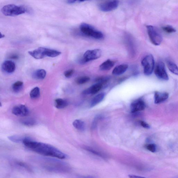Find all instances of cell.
<instances>
[{
  "label": "cell",
  "mask_w": 178,
  "mask_h": 178,
  "mask_svg": "<svg viewBox=\"0 0 178 178\" xmlns=\"http://www.w3.org/2000/svg\"><path fill=\"white\" fill-rule=\"evenodd\" d=\"M24 146L30 150L45 157L64 159L67 155L58 149L51 145L38 142L26 137L23 143Z\"/></svg>",
  "instance_id": "obj_1"
},
{
  "label": "cell",
  "mask_w": 178,
  "mask_h": 178,
  "mask_svg": "<svg viewBox=\"0 0 178 178\" xmlns=\"http://www.w3.org/2000/svg\"><path fill=\"white\" fill-rule=\"evenodd\" d=\"M47 157L33 156L32 162L49 172L57 173H67L72 170L71 167L66 163L59 159Z\"/></svg>",
  "instance_id": "obj_2"
},
{
  "label": "cell",
  "mask_w": 178,
  "mask_h": 178,
  "mask_svg": "<svg viewBox=\"0 0 178 178\" xmlns=\"http://www.w3.org/2000/svg\"><path fill=\"white\" fill-rule=\"evenodd\" d=\"M80 31L85 36L101 40L103 39L104 35L102 32L96 29L93 27L86 23H82L80 26Z\"/></svg>",
  "instance_id": "obj_3"
},
{
  "label": "cell",
  "mask_w": 178,
  "mask_h": 178,
  "mask_svg": "<svg viewBox=\"0 0 178 178\" xmlns=\"http://www.w3.org/2000/svg\"><path fill=\"white\" fill-rule=\"evenodd\" d=\"M146 28L151 42L155 46L160 45L163 40L160 30L157 27L151 25H147Z\"/></svg>",
  "instance_id": "obj_4"
},
{
  "label": "cell",
  "mask_w": 178,
  "mask_h": 178,
  "mask_svg": "<svg viewBox=\"0 0 178 178\" xmlns=\"http://www.w3.org/2000/svg\"><path fill=\"white\" fill-rule=\"evenodd\" d=\"M1 12L5 16H14L25 13L26 9L23 6L14 4H8L2 7Z\"/></svg>",
  "instance_id": "obj_5"
},
{
  "label": "cell",
  "mask_w": 178,
  "mask_h": 178,
  "mask_svg": "<svg viewBox=\"0 0 178 178\" xmlns=\"http://www.w3.org/2000/svg\"><path fill=\"white\" fill-rule=\"evenodd\" d=\"M141 64L144 68L145 75L149 76L152 74L155 68L154 57L151 54L148 55L142 60Z\"/></svg>",
  "instance_id": "obj_6"
},
{
  "label": "cell",
  "mask_w": 178,
  "mask_h": 178,
  "mask_svg": "<svg viewBox=\"0 0 178 178\" xmlns=\"http://www.w3.org/2000/svg\"><path fill=\"white\" fill-rule=\"evenodd\" d=\"M154 72L157 77L164 81H168L169 77L166 69L165 64L162 61H159L156 64Z\"/></svg>",
  "instance_id": "obj_7"
},
{
  "label": "cell",
  "mask_w": 178,
  "mask_h": 178,
  "mask_svg": "<svg viewBox=\"0 0 178 178\" xmlns=\"http://www.w3.org/2000/svg\"><path fill=\"white\" fill-rule=\"evenodd\" d=\"M102 55V51L100 49L89 50L86 51L83 57V64L99 58Z\"/></svg>",
  "instance_id": "obj_8"
},
{
  "label": "cell",
  "mask_w": 178,
  "mask_h": 178,
  "mask_svg": "<svg viewBox=\"0 0 178 178\" xmlns=\"http://www.w3.org/2000/svg\"><path fill=\"white\" fill-rule=\"evenodd\" d=\"M119 4V2L118 1H108L100 3L98 6L102 11L108 12L117 9Z\"/></svg>",
  "instance_id": "obj_9"
},
{
  "label": "cell",
  "mask_w": 178,
  "mask_h": 178,
  "mask_svg": "<svg viewBox=\"0 0 178 178\" xmlns=\"http://www.w3.org/2000/svg\"><path fill=\"white\" fill-rule=\"evenodd\" d=\"M12 113L17 116L26 117L29 114V110L25 105H19L14 107Z\"/></svg>",
  "instance_id": "obj_10"
},
{
  "label": "cell",
  "mask_w": 178,
  "mask_h": 178,
  "mask_svg": "<svg viewBox=\"0 0 178 178\" xmlns=\"http://www.w3.org/2000/svg\"><path fill=\"white\" fill-rule=\"evenodd\" d=\"M10 162V165L16 169L30 173L33 172L31 167L25 163L16 160H12Z\"/></svg>",
  "instance_id": "obj_11"
},
{
  "label": "cell",
  "mask_w": 178,
  "mask_h": 178,
  "mask_svg": "<svg viewBox=\"0 0 178 178\" xmlns=\"http://www.w3.org/2000/svg\"><path fill=\"white\" fill-rule=\"evenodd\" d=\"M146 108V104L143 100L138 99L133 102L130 106V110L132 113L143 110Z\"/></svg>",
  "instance_id": "obj_12"
},
{
  "label": "cell",
  "mask_w": 178,
  "mask_h": 178,
  "mask_svg": "<svg viewBox=\"0 0 178 178\" xmlns=\"http://www.w3.org/2000/svg\"><path fill=\"white\" fill-rule=\"evenodd\" d=\"M47 48L40 47L35 50L28 52L29 54L36 59H40L46 56Z\"/></svg>",
  "instance_id": "obj_13"
},
{
  "label": "cell",
  "mask_w": 178,
  "mask_h": 178,
  "mask_svg": "<svg viewBox=\"0 0 178 178\" xmlns=\"http://www.w3.org/2000/svg\"><path fill=\"white\" fill-rule=\"evenodd\" d=\"M2 69L4 72L8 73H11L14 72L16 65L14 62L10 60H6L2 63Z\"/></svg>",
  "instance_id": "obj_14"
},
{
  "label": "cell",
  "mask_w": 178,
  "mask_h": 178,
  "mask_svg": "<svg viewBox=\"0 0 178 178\" xmlns=\"http://www.w3.org/2000/svg\"><path fill=\"white\" fill-rule=\"evenodd\" d=\"M169 94L166 92L155 91V103L158 104L163 103L168 99Z\"/></svg>",
  "instance_id": "obj_15"
},
{
  "label": "cell",
  "mask_w": 178,
  "mask_h": 178,
  "mask_svg": "<svg viewBox=\"0 0 178 178\" xmlns=\"http://www.w3.org/2000/svg\"><path fill=\"white\" fill-rule=\"evenodd\" d=\"M102 87V84L99 83L95 84L89 88L85 90L82 94L84 95L95 94L100 91Z\"/></svg>",
  "instance_id": "obj_16"
},
{
  "label": "cell",
  "mask_w": 178,
  "mask_h": 178,
  "mask_svg": "<svg viewBox=\"0 0 178 178\" xmlns=\"http://www.w3.org/2000/svg\"><path fill=\"white\" fill-rule=\"evenodd\" d=\"M83 148L86 151H87L92 153L93 155L102 158L103 159H106L108 158V155H107L105 153L101 152L99 151L96 150L91 147L84 146L83 147Z\"/></svg>",
  "instance_id": "obj_17"
},
{
  "label": "cell",
  "mask_w": 178,
  "mask_h": 178,
  "mask_svg": "<svg viewBox=\"0 0 178 178\" xmlns=\"http://www.w3.org/2000/svg\"><path fill=\"white\" fill-rule=\"evenodd\" d=\"M128 65L126 64L119 65L115 67L112 73L114 75L118 76L122 74L127 70Z\"/></svg>",
  "instance_id": "obj_18"
},
{
  "label": "cell",
  "mask_w": 178,
  "mask_h": 178,
  "mask_svg": "<svg viewBox=\"0 0 178 178\" xmlns=\"http://www.w3.org/2000/svg\"><path fill=\"white\" fill-rule=\"evenodd\" d=\"M114 64V61L108 59L100 65V69L103 71H108L111 69Z\"/></svg>",
  "instance_id": "obj_19"
},
{
  "label": "cell",
  "mask_w": 178,
  "mask_h": 178,
  "mask_svg": "<svg viewBox=\"0 0 178 178\" xmlns=\"http://www.w3.org/2000/svg\"><path fill=\"white\" fill-rule=\"evenodd\" d=\"M105 94L104 93H101L96 96L92 100L90 103V107H93L96 106L103 101L105 97Z\"/></svg>",
  "instance_id": "obj_20"
},
{
  "label": "cell",
  "mask_w": 178,
  "mask_h": 178,
  "mask_svg": "<svg viewBox=\"0 0 178 178\" xmlns=\"http://www.w3.org/2000/svg\"><path fill=\"white\" fill-rule=\"evenodd\" d=\"M46 72L44 69H38L33 73L32 77L34 79L38 80H43L44 79L46 76Z\"/></svg>",
  "instance_id": "obj_21"
},
{
  "label": "cell",
  "mask_w": 178,
  "mask_h": 178,
  "mask_svg": "<svg viewBox=\"0 0 178 178\" xmlns=\"http://www.w3.org/2000/svg\"><path fill=\"white\" fill-rule=\"evenodd\" d=\"M166 63L169 71L174 74L178 76V67L177 65L169 60H167Z\"/></svg>",
  "instance_id": "obj_22"
},
{
  "label": "cell",
  "mask_w": 178,
  "mask_h": 178,
  "mask_svg": "<svg viewBox=\"0 0 178 178\" xmlns=\"http://www.w3.org/2000/svg\"><path fill=\"white\" fill-rule=\"evenodd\" d=\"M68 105V103L67 101L62 98H57L55 100V106L57 109H64Z\"/></svg>",
  "instance_id": "obj_23"
},
{
  "label": "cell",
  "mask_w": 178,
  "mask_h": 178,
  "mask_svg": "<svg viewBox=\"0 0 178 178\" xmlns=\"http://www.w3.org/2000/svg\"><path fill=\"white\" fill-rule=\"evenodd\" d=\"M73 125L76 129L81 131H84L85 128L84 122L79 119L75 120L73 122Z\"/></svg>",
  "instance_id": "obj_24"
},
{
  "label": "cell",
  "mask_w": 178,
  "mask_h": 178,
  "mask_svg": "<svg viewBox=\"0 0 178 178\" xmlns=\"http://www.w3.org/2000/svg\"><path fill=\"white\" fill-rule=\"evenodd\" d=\"M23 87V82L21 81H18L13 84L12 89L14 92L18 93L22 91Z\"/></svg>",
  "instance_id": "obj_25"
},
{
  "label": "cell",
  "mask_w": 178,
  "mask_h": 178,
  "mask_svg": "<svg viewBox=\"0 0 178 178\" xmlns=\"http://www.w3.org/2000/svg\"><path fill=\"white\" fill-rule=\"evenodd\" d=\"M30 97L33 99H37L40 96V90L39 87H36L33 89L30 93Z\"/></svg>",
  "instance_id": "obj_26"
},
{
  "label": "cell",
  "mask_w": 178,
  "mask_h": 178,
  "mask_svg": "<svg viewBox=\"0 0 178 178\" xmlns=\"http://www.w3.org/2000/svg\"><path fill=\"white\" fill-rule=\"evenodd\" d=\"M25 138V137L18 135H13L8 137V139L10 141L16 143H23Z\"/></svg>",
  "instance_id": "obj_27"
},
{
  "label": "cell",
  "mask_w": 178,
  "mask_h": 178,
  "mask_svg": "<svg viewBox=\"0 0 178 178\" xmlns=\"http://www.w3.org/2000/svg\"><path fill=\"white\" fill-rule=\"evenodd\" d=\"M21 122L22 124L28 127L32 126L36 124V122L34 119L30 118L22 119Z\"/></svg>",
  "instance_id": "obj_28"
},
{
  "label": "cell",
  "mask_w": 178,
  "mask_h": 178,
  "mask_svg": "<svg viewBox=\"0 0 178 178\" xmlns=\"http://www.w3.org/2000/svg\"><path fill=\"white\" fill-rule=\"evenodd\" d=\"M61 54V52L53 49L47 48L46 52V56L49 57H54L60 55Z\"/></svg>",
  "instance_id": "obj_29"
},
{
  "label": "cell",
  "mask_w": 178,
  "mask_h": 178,
  "mask_svg": "<svg viewBox=\"0 0 178 178\" xmlns=\"http://www.w3.org/2000/svg\"><path fill=\"white\" fill-rule=\"evenodd\" d=\"M90 78L88 76H82L77 78L76 83L78 85H82L85 84L90 80Z\"/></svg>",
  "instance_id": "obj_30"
},
{
  "label": "cell",
  "mask_w": 178,
  "mask_h": 178,
  "mask_svg": "<svg viewBox=\"0 0 178 178\" xmlns=\"http://www.w3.org/2000/svg\"><path fill=\"white\" fill-rule=\"evenodd\" d=\"M109 79L110 77L108 76H102L96 79L95 81L97 82V83L102 85V84H105L108 82Z\"/></svg>",
  "instance_id": "obj_31"
},
{
  "label": "cell",
  "mask_w": 178,
  "mask_h": 178,
  "mask_svg": "<svg viewBox=\"0 0 178 178\" xmlns=\"http://www.w3.org/2000/svg\"><path fill=\"white\" fill-rule=\"evenodd\" d=\"M163 31L168 34L173 33L176 32V30L171 26H167L162 27Z\"/></svg>",
  "instance_id": "obj_32"
},
{
  "label": "cell",
  "mask_w": 178,
  "mask_h": 178,
  "mask_svg": "<svg viewBox=\"0 0 178 178\" xmlns=\"http://www.w3.org/2000/svg\"><path fill=\"white\" fill-rule=\"evenodd\" d=\"M145 147L147 150L152 153L155 152L157 150L156 146L154 144H147L145 146Z\"/></svg>",
  "instance_id": "obj_33"
},
{
  "label": "cell",
  "mask_w": 178,
  "mask_h": 178,
  "mask_svg": "<svg viewBox=\"0 0 178 178\" xmlns=\"http://www.w3.org/2000/svg\"><path fill=\"white\" fill-rule=\"evenodd\" d=\"M74 72V70L71 69L65 71L64 73V75L67 78H70L72 77Z\"/></svg>",
  "instance_id": "obj_34"
},
{
  "label": "cell",
  "mask_w": 178,
  "mask_h": 178,
  "mask_svg": "<svg viewBox=\"0 0 178 178\" xmlns=\"http://www.w3.org/2000/svg\"><path fill=\"white\" fill-rule=\"evenodd\" d=\"M75 178H98L97 177L92 175H78L76 176Z\"/></svg>",
  "instance_id": "obj_35"
},
{
  "label": "cell",
  "mask_w": 178,
  "mask_h": 178,
  "mask_svg": "<svg viewBox=\"0 0 178 178\" xmlns=\"http://www.w3.org/2000/svg\"><path fill=\"white\" fill-rule=\"evenodd\" d=\"M140 123L142 126L143 127L146 129H149L150 128V125L146 122L143 121H141Z\"/></svg>",
  "instance_id": "obj_36"
},
{
  "label": "cell",
  "mask_w": 178,
  "mask_h": 178,
  "mask_svg": "<svg viewBox=\"0 0 178 178\" xmlns=\"http://www.w3.org/2000/svg\"><path fill=\"white\" fill-rule=\"evenodd\" d=\"M128 177L129 178H147L144 177L137 176V175H128Z\"/></svg>",
  "instance_id": "obj_37"
},
{
  "label": "cell",
  "mask_w": 178,
  "mask_h": 178,
  "mask_svg": "<svg viewBox=\"0 0 178 178\" xmlns=\"http://www.w3.org/2000/svg\"><path fill=\"white\" fill-rule=\"evenodd\" d=\"M67 3L69 4H73L76 3V2H78V1H75V0H69L67 1Z\"/></svg>",
  "instance_id": "obj_38"
},
{
  "label": "cell",
  "mask_w": 178,
  "mask_h": 178,
  "mask_svg": "<svg viewBox=\"0 0 178 178\" xmlns=\"http://www.w3.org/2000/svg\"><path fill=\"white\" fill-rule=\"evenodd\" d=\"M18 56L15 54H13L10 56V58L13 59H17L18 58Z\"/></svg>",
  "instance_id": "obj_39"
},
{
  "label": "cell",
  "mask_w": 178,
  "mask_h": 178,
  "mask_svg": "<svg viewBox=\"0 0 178 178\" xmlns=\"http://www.w3.org/2000/svg\"><path fill=\"white\" fill-rule=\"evenodd\" d=\"M5 37V35H2V34H1V38H4Z\"/></svg>",
  "instance_id": "obj_40"
}]
</instances>
